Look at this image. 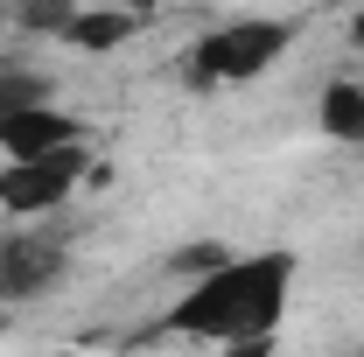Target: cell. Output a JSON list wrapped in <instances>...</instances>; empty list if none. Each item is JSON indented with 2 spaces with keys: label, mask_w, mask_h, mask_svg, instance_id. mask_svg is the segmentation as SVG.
Masks as SVG:
<instances>
[{
  "label": "cell",
  "mask_w": 364,
  "mask_h": 357,
  "mask_svg": "<svg viewBox=\"0 0 364 357\" xmlns=\"http://www.w3.org/2000/svg\"><path fill=\"white\" fill-rule=\"evenodd\" d=\"M91 7H119V14H147L154 0H91Z\"/></svg>",
  "instance_id": "cell-10"
},
{
  "label": "cell",
  "mask_w": 364,
  "mask_h": 357,
  "mask_svg": "<svg viewBox=\"0 0 364 357\" xmlns=\"http://www.w3.org/2000/svg\"><path fill=\"white\" fill-rule=\"evenodd\" d=\"M49 357H77V351H49Z\"/></svg>",
  "instance_id": "cell-12"
},
{
  "label": "cell",
  "mask_w": 364,
  "mask_h": 357,
  "mask_svg": "<svg viewBox=\"0 0 364 357\" xmlns=\"http://www.w3.org/2000/svg\"><path fill=\"white\" fill-rule=\"evenodd\" d=\"M287 43H294V28L280 14H231V21H210L189 43L182 70L203 91H238V85H259L273 63L287 56Z\"/></svg>",
  "instance_id": "cell-2"
},
{
  "label": "cell",
  "mask_w": 364,
  "mask_h": 357,
  "mask_svg": "<svg viewBox=\"0 0 364 357\" xmlns=\"http://www.w3.org/2000/svg\"><path fill=\"white\" fill-rule=\"evenodd\" d=\"M28 105H49V78L28 63H0V119H14Z\"/></svg>",
  "instance_id": "cell-8"
},
{
  "label": "cell",
  "mask_w": 364,
  "mask_h": 357,
  "mask_svg": "<svg viewBox=\"0 0 364 357\" xmlns=\"http://www.w3.org/2000/svg\"><path fill=\"white\" fill-rule=\"evenodd\" d=\"M77 7H85V0H21V21H28L36 36H56V43H63V28H70Z\"/></svg>",
  "instance_id": "cell-9"
},
{
  "label": "cell",
  "mask_w": 364,
  "mask_h": 357,
  "mask_svg": "<svg viewBox=\"0 0 364 357\" xmlns=\"http://www.w3.org/2000/svg\"><path fill=\"white\" fill-rule=\"evenodd\" d=\"M134 21L140 14H119V7H77V14H70V28H63V43L77 49V56H105V49H119L127 43V36H134Z\"/></svg>",
  "instance_id": "cell-7"
},
{
  "label": "cell",
  "mask_w": 364,
  "mask_h": 357,
  "mask_svg": "<svg viewBox=\"0 0 364 357\" xmlns=\"http://www.w3.org/2000/svg\"><path fill=\"white\" fill-rule=\"evenodd\" d=\"M63 147H85V119L63 112L56 98L0 119V161H43V154H63Z\"/></svg>",
  "instance_id": "cell-5"
},
{
  "label": "cell",
  "mask_w": 364,
  "mask_h": 357,
  "mask_svg": "<svg viewBox=\"0 0 364 357\" xmlns=\"http://www.w3.org/2000/svg\"><path fill=\"white\" fill-rule=\"evenodd\" d=\"M350 357H364V351H350Z\"/></svg>",
  "instance_id": "cell-13"
},
{
  "label": "cell",
  "mask_w": 364,
  "mask_h": 357,
  "mask_svg": "<svg viewBox=\"0 0 364 357\" xmlns=\"http://www.w3.org/2000/svg\"><path fill=\"white\" fill-rule=\"evenodd\" d=\"M350 36H358V43H364V7H358V14H350Z\"/></svg>",
  "instance_id": "cell-11"
},
{
  "label": "cell",
  "mask_w": 364,
  "mask_h": 357,
  "mask_svg": "<svg viewBox=\"0 0 364 357\" xmlns=\"http://www.w3.org/2000/svg\"><path fill=\"white\" fill-rule=\"evenodd\" d=\"M70 273V245L56 224H14L0 238V302H36Z\"/></svg>",
  "instance_id": "cell-4"
},
{
  "label": "cell",
  "mask_w": 364,
  "mask_h": 357,
  "mask_svg": "<svg viewBox=\"0 0 364 357\" xmlns=\"http://www.w3.org/2000/svg\"><path fill=\"white\" fill-rule=\"evenodd\" d=\"M287 302H294V252H225L218 267H203L176 294L168 329L238 357L280 336Z\"/></svg>",
  "instance_id": "cell-1"
},
{
  "label": "cell",
  "mask_w": 364,
  "mask_h": 357,
  "mask_svg": "<svg viewBox=\"0 0 364 357\" xmlns=\"http://www.w3.org/2000/svg\"><path fill=\"white\" fill-rule=\"evenodd\" d=\"M316 127L343 147H364V78H329L316 105Z\"/></svg>",
  "instance_id": "cell-6"
},
{
  "label": "cell",
  "mask_w": 364,
  "mask_h": 357,
  "mask_svg": "<svg viewBox=\"0 0 364 357\" xmlns=\"http://www.w3.org/2000/svg\"><path fill=\"white\" fill-rule=\"evenodd\" d=\"M85 169H91V147H63V154H43V161H0V211L14 224H43L49 211L70 203Z\"/></svg>",
  "instance_id": "cell-3"
}]
</instances>
